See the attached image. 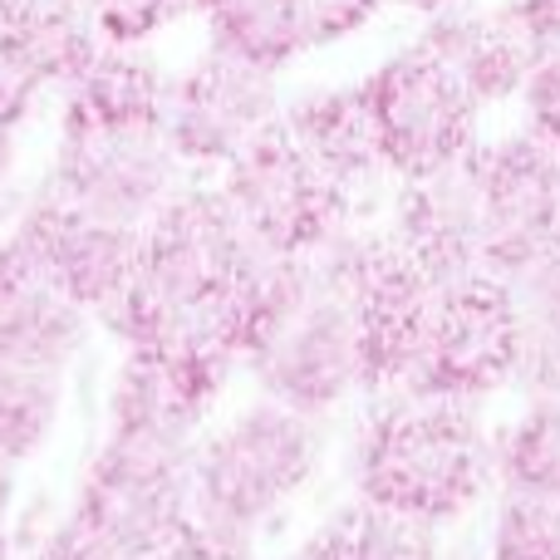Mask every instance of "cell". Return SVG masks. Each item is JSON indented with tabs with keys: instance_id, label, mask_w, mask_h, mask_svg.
<instances>
[{
	"instance_id": "obj_24",
	"label": "cell",
	"mask_w": 560,
	"mask_h": 560,
	"mask_svg": "<svg viewBox=\"0 0 560 560\" xmlns=\"http://www.w3.org/2000/svg\"><path fill=\"white\" fill-rule=\"evenodd\" d=\"M177 10L183 0H84L94 35L114 49H143V39L158 35Z\"/></svg>"
},
{
	"instance_id": "obj_18",
	"label": "cell",
	"mask_w": 560,
	"mask_h": 560,
	"mask_svg": "<svg viewBox=\"0 0 560 560\" xmlns=\"http://www.w3.org/2000/svg\"><path fill=\"white\" fill-rule=\"evenodd\" d=\"M310 285H315V261H290L246 236V252L222 295V329L242 364H252L290 325V315L305 305Z\"/></svg>"
},
{
	"instance_id": "obj_32",
	"label": "cell",
	"mask_w": 560,
	"mask_h": 560,
	"mask_svg": "<svg viewBox=\"0 0 560 560\" xmlns=\"http://www.w3.org/2000/svg\"><path fill=\"white\" fill-rule=\"evenodd\" d=\"M10 472H15V467H5V463H0V526H5L10 497H15V477H10Z\"/></svg>"
},
{
	"instance_id": "obj_23",
	"label": "cell",
	"mask_w": 560,
	"mask_h": 560,
	"mask_svg": "<svg viewBox=\"0 0 560 560\" xmlns=\"http://www.w3.org/2000/svg\"><path fill=\"white\" fill-rule=\"evenodd\" d=\"M487 560H560V502L506 492L492 516Z\"/></svg>"
},
{
	"instance_id": "obj_37",
	"label": "cell",
	"mask_w": 560,
	"mask_h": 560,
	"mask_svg": "<svg viewBox=\"0 0 560 560\" xmlns=\"http://www.w3.org/2000/svg\"><path fill=\"white\" fill-rule=\"evenodd\" d=\"M290 560H295V556H290Z\"/></svg>"
},
{
	"instance_id": "obj_4",
	"label": "cell",
	"mask_w": 560,
	"mask_h": 560,
	"mask_svg": "<svg viewBox=\"0 0 560 560\" xmlns=\"http://www.w3.org/2000/svg\"><path fill=\"white\" fill-rule=\"evenodd\" d=\"M222 202L256 246L290 261H315L345 236L349 217V197L300 153L280 118L226 163Z\"/></svg>"
},
{
	"instance_id": "obj_29",
	"label": "cell",
	"mask_w": 560,
	"mask_h": 560,
	"mask_svg": "<svg viewBox=\"0 0 560 560\" xmlns=\"http://www.w3.org/2000/svg\"><path fill=\"white\" fill-rule=\"evenodd\" d=\"M516 295H522L526 315H541V319H560V242L541 261L532 266L522 280H516Z\"/></svg>"
},
{
	"instance_id": "obj_12",
	"label": "cell",
	"mask_w": 560,
	"mask_h": 560,
	"mask_svg": "<svg viewBox=\"0 0 560 560\" xmlns=\"http://www.w3.org/2000/svg\"><path fill=\"white\" fill-rule=\"evenodd\" d=\"M477 148V143H472ZM467 148L453 167L404 183L394 217V242L413 266H423L438 285H457L482 271V187H477V158Z\"/></svg>"
},
{
	"instance_id": "obj_28",
	"label": "cell",
	"mask_w": 560,
	"mask_h": 560,
	"mask_svg": "<svg viewBox=\"0 0 560 560\" xmlns=\"http://www.w3.org/2000/svg\"><path fill=\"white\" fill-rule=\"evenodd\" d=\"M30 560H163V551H153V556H124V551H114V546H104V541H94L89 532H79L74 522H59L55 532L39 541V551L30 556Z\"/></svg>"
},
{
	"instance_id": "obj_5",
	"label": "cell",
	"mask_w": 560,
	"mask_h": 560,
	"mask_svg": "<svg viewBox=\"0 0 560 560\" xmlns=\"http://www.w3.org/2000/svg\"><path fill=\"white\" fill-rule=\"evenodd\" d=\"M526 310L512 280L502 276H467L438 295L433 329L423 339L404 398L423 404H467L512 384L522 359Z\"/></svg>"
},
{
	"instance_id": "obj_34",
	"label": "cell",
	"mask_w": 560,
	"mask_h": 560,
	"mask_svg": "<svg viewBox=\"0 0 560 560\" xmlns=\"http://www.w3.org/2000/svg\"><path fill=\"white\" fill-rule=\"evenodd\" d=\"M183 5H192V10H202V15H212V10L222 5V0H183Z\"/></svg>"
},
{
	"instance_id": "obj_10",
	"label": "cell",
	"mask_w": 560,
	"mask_h": 560,
	"mask_svg": "<svg viewBox=\"0 0 560 560\" xmlns=\"http://www.w3.org/2000/svg\"><path fill=\"white\" fill-rule=\"evenodd\" d=\"M280 118L276 74L207 49L183 79L167 89L163 133L177 163H232L252 138Z\"/></svg>"
},
{
	"instance_id": "obj_31",
	"label": "cell",
	"mask_w": 560,
	"mask_h": 560,
	"mask_svg": "<svg viewBox=\"0 0 560 560\" xmlns=\"http://www.w3.org/2000/svg\"><path fill=\"white\" fill-rule=\"evenodd\" d=\"M20 118H25V114H15L10 104H0V183H5L10 163H15V128H20Z\"/></svg>"
},
{
	"instance_id": "obj_8",
	"label": "cell",
	"mask_w": 560,
	"mask_h": 560,
	"mask_svg": "<svg viewBox=\"0 0 560 560\" xmlns=\"http://www.w3.org/2000/svg\"><path fill=\"white\" fill-rule=\"evenodd\" d=\"M49 192L94 222L148 232L153 217L183 192L177 187V153L167 148L163 128L59 133Z\"/></svg>"
},
{
	"instance_id": "obj_13",
	"label": "cell",
	"mask_w": 560,
	"mask_h": 560,
	"mask_svg": "<svg viewBox=\"0 0 560 560\" xmlns=\"http://www.w3.org/2000/svg\"><path fill=\"white\" fill-rule=\"evenodd\" d=\"M104 39L84 15V0H20L0 10V104L30 114L39 89L74 84Z\"/></svg>"
},
{
	"instance_id": "obj_17",
	"label": "cell",
	"mask_w": 560,
	"mask_h": 560,
	"mask_svg": "<svg viewBox=\"0 0 560 560\" xmlns=\"http://www.w3.org/2000/svg\"><path fill=\"white\" fill-rule=\"evenodd\" d=\"M167 89L158 59L148 49L104 45L94 65L65 89V128L59 133H133V128H163Z\"/></svg>"
},
{
	"instance_id": "obj_14",
	"label": "cell",
	"mask_w": 560,
	"mask_h": 560,
	"mask_svg": "<svg viewBox=\"0 0 560 560\" xmlns=\"http://www.w3.org/2000/svg\"><path fill=\"white\" fill-rule=\"evenodd\" d=\"M84 345V310L15 232L0 242V364L65 374Z\"/></svg>"
},
{
	"instance_id": "obj_6",
	"label": "cell",
	"mask_w": 560,
	"mask_h": 560,
	"mask_svg": "<svg viewBox=\"0 0 560 560\" xmlns=\"http://www.w3.org/2000/svg\"><path fill=\"white\" fill-rule=\"evenodd\" d=\"M359 89H364L369 118H374L384 173L423 183L472 148L477 104L423 39L388 55L374 74L359 79Z\"/></svg>"
},
{
	"instance_id": "obj_33",
	"label": "cell",
	"mask_w": 560,
	"mask_h": 560,
	"mask_svg": "<svg viewBox=\"0 0 560 560\" xmlns=\"http://www.w3.org/2000/svg\"><path fill=\"white\" fill-rule=\"evenodd\" d=\"M394 5H408V10H433V15H443L453 0H394Z\"/></svg>"
},
{
	"instance_id": "obj_7",
	"label": "cell",
	"mask_w": 560,
	"mask_h": 560,
	"mask_svg": "<svg viewBox=\"0 0 560 560\" xmlns=\"http://www.w3.org/2000/svg\"><path fill=\"white\" fill-rule=\"evenodd\" d=\"M482 187V271L522 280L560 242V153L532 133L477 143Z\"/></svg>"
},
{
	"instance_id": "obj_2",
	"label": "cell",
	"mask_w": 560,
	"mask_h": 560,
	"mask_svg": "<svg viewBox=\"0 0 560 560\" xmlns=\"http://www.w3.org/2000/svg\"><path fill=\"white\" fill-rule=\"evenodd\" d=\"M315 418L261 398L192 453V512L256 541V532L315 477Z\"/></svg>"
},
{
	"instance_id": "obj_27",
	"label": "cell",
	"mask_w": 560,
	"mask_h": 560,
	"mask_svg": "<svg viewBox=\"0 0 560 560\" xmlns=\"http://www.w3.org/2000/svg\"><path fill=\"white\" fill-rule=\"evenodd\" d=\"M522 104H526V133L560 153V49L532 69V79L522 84Z\"/></svg>"
},
{
	"instance_id": "obj_11",
	"label": "cell",
	"mask_w": 560,
	"mask_h": 560,
	"mask_svg": "<svg viewBox=\"0 0 560 560\" xmlns=\"http://www.w3.org/2000/svg\"><path fill=\"white\" fill-rule=\"evenodd\" d=\"M15 236L39 256L49 280L84 315H108L124 300L128 280L138 271V252H143V232L94 222L69 202H59L49 187L30 197V207L15 222Z\"/></svg>"
},
{
	"instance_id": "obj_20",
	"label": "cell",
	"mask_w": 560,
	"mask_h": 560,
	"mask_svg": "<svg viewBox=\"0 0 560 560\" xmlns=\"http://www.w3.org/2000/svg\"><path fill=\"white\" fill-rule=\"evenodd\" d=\"M207 25H212L217 55H232L242 65L261 69V74H276L295 55H305L290 0H222L207 15Z\"/></svg>"
},
{
	"instance_id": "obj_3",
	"label": "cell",
	"mask_w": 560,
	"mask_h": 560,
	"mask_svg": "<svg viewBox=\"0 0 560 560\" xmlns=\"http://www.w3.org/2000/svg\"><path fill=\"white\" fill-rule=\"evenodd\" d=\"M315 261L339 280L349 300L364 388L369 394H404L428 329H433L443 285L423 266L408 261L394 236H339Z\"/></svg>"
},
{
	"instance_id": "obj_21",
	"label": "cell",
	"mask_w": 560,
	"mask_h": 560,
	"mask_svg": "<svg viewBox=\"0 0 560 560\" xmlns=\"http://www.w3.org/2000/svg\"><path fill=\"white\" fill-rule=\"evenodd\" d=\"M65 398V374L0 364V463L20 467L49 443Z\"/></svg>"
},
{
	"instance_id": "obj_15",
	"label": "cell",
	"mask_w": 560,
	"mask_h": 560,
	"mask_svg": "<svg viewBox=\"0 0 560 560\" xmlns=\"http://www.w3.org/2000/svg\"><path fill=\"white\" fill-rule=\"evenodd\" d=\"M423 45L443 59L467 89L477 108L502 104V98L522 94L532 69L541 65V49L512 15V5L492 10H443L433 25L423 30Z\"/></svg>"
},
{
	"instance_id": "obj_22",
	"label": "cell",
	"mask_w": 560,
	"mask_h": 560,
	"mask_svg": "<svg viewBox=\"0 0 560 560\" xmlns=\"http://www.w3.org/2000/svg\"><path fill=\"white\" fill-rule=\"evenodd\" d=\"M497 477L506 492L560 502V404H532L497 443Z\"/></svg>"
},
{
	"instance_id": "obj_1",
	"label": "cell",
	"mask_w": 560,
	"mask_h": 560,
	"mask_svg": "<svg viewBox=\"0 0 560 560\" xmlns=\"http://www.w3.org/2000/svg\"><path fill=\"white\" fill-rule=\"evenodd\" d=\"M497 477V447L467 404H404L384 408L354 447L359 502L384 506L423 526L467 516Z\"/></svg>"
},
{
	"instance_id": "obj_25",
	"label": "cell",
	"mask_w": 560,
	"mask_h": 560,
	"mask_svg": "<svg viewBox=\"0 0 560 560\" xmlns=\"http://www.w3.org/2000/svg\"><path fill=\"white\" fill-rule=\"evenodd\" d=\"M516 388L532 404H560V319L526 315L522 359H516Z\"/></svg>"
},
{
	"instance_id": "obj_30",
	"label": "cell",
	"mask_w": 560,
	"mask_h": 560,
	"mask_svg": "<svg viewBox=\"0 0 560 560\" xmlns=\"http://www.w3.org/2000/svg\"><path fill=\"white\" fill-rule=\"evenodd\" d=\"M512 5V15L522 20V30L532 35V45L546 55H556L560 49V0H506Z\"/></svg>"
},
{
	"instance_id": "obj_16",
	"label": "cell",
	"mask_w": 560,
	"mask_h": 560,
	"mask_svg": "<svg viewBox=\"0 0 560 560\" xmlns=\"http://www.w3.org/2000/svg\"><path fill=\"white\" fill-rule=\"evenodd\" d=\"M280 124L290 128V138L300 143V153L339 187L354 192L369 187L384 173V153L374 138V118H369L364 89L339 84V89H305L280 108Z\"/></svg>"
},
{
	"instance_id": "obj_9",
	"label": "cell",
	"mask_w": 560,
	"mask_h": 560,
	"mask_svg": "<svg viewBox=\"0 0 560 560\" xmlns=\"http://www.w3.org/2000/svg\"><path fill=\"white\" fill-rule=\"evenodd\" d=\"M246 369L261 384V398H271V404L290 408L300 418L329 413L354 388H364L354 315H349V300L339 290V280L319 261H315V285H310L305 305L290 315V325Z\"/></svg>"
},
{
	"instance_id": "obj_36",
	"label": "cell",
	"mask_w": 560,
	"mask_h": 560,
	"mask_svg": "<svg viewBox=\"0 0 560 560\" xmlns=\"http://www.w3.org/2000/svg\"><path fill=\"white\" fill-rule=\"evenodd\" d=\"M10 5H20V0H0V10H10Z\"/></svg>"
},
{
	"instance_id": "obj_35",
	"label": "cell",
	"mask_w": 560,
	"mask_h": 560,
	"mask_svg": "<svg viewBox=\"0 0 560 560\" xmlns=\"http://www.w3.org/2000/svg\"><path fill=\"white\" fill-rule=\"evenodd\" d=\"M0 560H10V532L0 526Z\"/></svg>"
},
{
	"instance_id": "obj_19",
	"label": "cell",
	"mask_w": 560,
	"mask_h": 560,
	"mask_svg": "<svg viewBox=\"0 0 560 560\" xmlns=\"http://www.w3.org/2000/svg\"><path fill=\"white\" fill-rule=\"evenodd\" d=\"M295 560H438V532L384 506L349 502L305 536Z\"/></svg>"
},
{
	"instance_id": "obj_26",
	"label": "cell",
	"mask_w": 560,
	"mask_h": 560,
	"mask_svg": "<svg viewBox=\"0 0 560 560\" xmlns=\"http://www.w3.org/2000/svg\"><path fill=\"white\" fill-rule=\"evenodd\" d=\"M388 0H290V15H295L300 45L319 49V45H335V39L364 30Z\"/></svg>"
}]
</instances>
